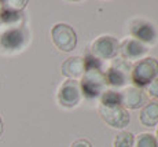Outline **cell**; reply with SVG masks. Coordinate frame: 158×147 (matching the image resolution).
<instances>
[{"label": "cell", "instance_id": "obj_15", "mask_svg": "<svg viewBox=\"0 0 158 147\" xmlns=\"http://www.w3.org/2000/svg\"><path fill=\"white\" fill-rule=\"evenodd\" d=\"M133 142H135V137L132 133L128 131H121L120 133L115 135L113 147H133Z\"/></svg>", "mask_w": 158, "mask_h": 147}, {"label": "cell", "instance_id": "obj_20", "mask_svg": "<svg viewBox=\"0 0 158 147\" xmlns=\"http://www.w3.org/2000/svg\"><path fill=\"white\" fill-rule=\"evenodd\" d=\"M3 129H4V125H3V120H2V117H0V136H2V133H3Z\"/></svg>", "mask_w": 158, "mask_h": 147}, {"label": "cell", "instance_id": "obj_4", "mask_svg": "<svg viewBox=\"0 0 158 147\" xmlns=\"http://www.w3.org/2000/svg\"><path fill=\"white\" fill-rule=\"evenodd\" d=\"M99 114L106 124L117 129L125 128L131 121L128 110L121 105H99Z\"/></svg>", "mask_w": 158, "mask_h": 147}, {"label": "cell", "instance_id": "obj_21", "mask_svg": "<svg viewBox=\"0 0 158 147\" xmlns=\"http://www.w3.org/2000/svg\"><path fill=\"white\" fill-rule=\"evenodd\" d=\"M2 13H3V2H0V25H2Z\"/></svg>", "mask_w": 158, "mask_h": 147}, {"label": "cell", "instance_id": "obj_13", "mask_svg": "<svg viewBox=\"0 0 158 147\" xmlns=\"http://www.w3.org/2000/svg\"><path fill=\"white\" fill-rule=\"evenodd\" d=\"M62 74L68 77L69 80H77V78L83 77L84 72H85V62L84 58L81 57H70L62 63L60 66Z\"/></svg>", "mask_w": 158, "mask_h": 147}, {"label": "cell", "instance_id": "obj_7", "mask_svg": "<svg viewBox=\"0 0 158 147\" xmlns=\"http://www.w3.org/2000/svg\"><path fill=\"white\" fill-rule=\"evenodd\" d=\"M28 37H29V35L25 27L14 26L0 35V45L4 50H8V51L19 50V48H22L26 44Z\"/></svg>", "mask_w": 158, "mask_h": 147}, {"label": "cell", "instance_id": "obj_19", "mask_svg": "<svg viewBox=\"0 0 158 147\" xmlns=\"http://www.w3.org/2000/svg\"><path fill=\"white\" fill-rule=\"evenodd\" d=\"M70 147H92V145L87 139H78L76 142H73V145Z\"/></svg>", "mask_w": 158, "mask_h": 147}, {"label": "cell", "instance_id": "obj_18", "mask_svg": "<svg viewBox=\"0 0 158 147\" xmlns=\"http://www.w3.org/2000/svg\"><path fill=\"white\" fill-rule=\"evenodd\" d=\"M146 91H147V94L150 95L151 98L158 99V76L146 87Z\"/></svg>", "mask_w": 158, "mask_h": 147}, {"label": "cell", "instance_id": "obj_6", "mask_svg": "<svg viewBox=\"0 0 158 147\" xmlns=\"http://www.w3.org/2000/svg\"><path fill=\"white\" fill-rule=\"evenodd\" d=\"M120 43L113 36H101L91 45V55L99 61L113 59L117 57Z\"/></svg>", "mask_w": 158, "mask_h": 147}, {"label": "cell", "instance_id": "obj_14", "mask_svg": "<svg viewBox=\"0 0 158 147\" xmlns=\"http://www.w3.org/2000/svg\"><path fill=\"white\" fill-rule=\"evenodd\" d=\"M139 120L144 127L151 128L158 125V100H150L148 103H146L140 111Z\"/></svg>", "mask_w": 158, "mask_h": 147}, {"label": "cell", "instance_id": "obj_2", "mask_svg": "<svg viewBox=\"0 0 158 147\" xmlns=\"http://www.w3.org/2000/svg\"><path fill=\"white\" fill-rule=\"evenodd\" d=\"M158 76V61L153 57L143 58L132 65L131 81L138 88H144Z\"/></svg>", "mask_w": 158, "mask_h": 147}, {"label": "cell", "instance_id": "obj_16", "mask_svg": "<svg viewBox=\"0 0 158 147\" xmlns=\"http://www.w3.org/2000/svg\"><path fill=\"white\" fill-rule=\"evenodd\" d=\"M135 147H158V142L154 135L144 132V133H140L136 137Z\"/></svg>", "mask_w": 158, "mask_h": 147}, {"label": "cell", "instance_id": "obj_9", "mask_svg": "<svg viewBox=\"0 0 158 147\" xmlns=\"http://www.w3.org/2000/svg\"><path fill=\"white\" fill-rule=\"evenodd\" d=\"M28 2H3V13H2V23L6 25H14L22 21L23 14L22 10L26 7Z\"/></svg>", "mask_w": 158, "mask_h": 147}, {"label": "cell", "instance_id": "obj_22", "mask_svg": "<svg viewBox=\"0 0 158 147\" xmlns=\"http://www.w3.org/2000/svg\"><path fill=\"white\" fill-rule=\"evenodd\" d=\"M156 135H157V136H156V139H157V142H158V127H157V132H156Z\"/></svg>", "mask_w": 158, "mask_h": 147}, {"label": "cell", "instance_id": "obj_12", "mask_svg": "<svg viewBox=\"0 0 158 147\" xmlns=\"http://www.w3.org/2000/svg\"><path fill=\"white\" fill-rule=\"evenodd\" d=\"M118 52L121 54L123 59H127V61L140 59L147 52V48L140 41L135 40V39H127V40H124L120 44Z\"/></svg>", "mask_w": 158, "mask_h": 147}, {"label": "cell", "instance_id": "obj_3", "mask_svg": "<svg viewBox=\"0 0 158 147\" xmlns=\"http://www.w3.org/2000/svg\"><path fill=\"white\" fill-rule=\"evenodd\" d=\"M131 72H132V65L129 61L117 58L111 62L107 72L105 73L107 84L113 87H124L131 81Z\"/></svg>", "mask_w": 158, "mask_h": 147}, {"label": "cell", "instance_id": "obj_1", "mask_svg": "<svg viewBox=\"0 0 158 147\" xmlns=\"http://www.w3.org/2000/svg\"><path fill=\"white\" fill-rule=\"evenodd\" d=\"M84 62H85V72L80 81L81 95L88 99H94L103 94V90L107 85V80L105 72L102 70V62L99 59L88 54L84 58Z\"/></svg>", "mask_w": 158, "mask_h": 147}, {"label": "cell", "instance_id": "obj_11", "mask_svg": "<svg viewBox=\"0 0 158 147\" xmlns=\"http://www.w3.org/2000/svg\"><path fill=\"white\" fill-rule=\"evenodd\" d=\"M121 106L127 110H136L146 103V96L143 91L138 87H128L120 92Z\"/></svg>", "mask_w": 158, "mask_h": 147}, {"label": "cell", "instance_id": "obj_8", "mask_svg": "<svg viewBox=\"0 0 158 147\" xmlns=\"http://www.w3.org/2000/svg\"><path fill=\"white\" fill-rule=\"evenodd\" d=\"M81 99L80 82L77 80H68L60 85L58 91V102L63 107H74Z\"/></svg>", "mask_w": 158, "mask_h": 147}, {"label": "cell", "instance_id": "obj_5", "mask_svg": "<svg viewBox=\"0 0 158 147\" xmlns=\"http://www.w3.org/2000/svg\"><path fill=\"white\" fill-rule=\"evenodd\" d=\"M51 37L58 50L70 52L77 45V35L68 23H56L51 30Z\"/></svg>", "mask_w": 158, "mask_h": 147}, {"label": "cell", "instance_id": "obj_10", "mask_svg": "<svg viewBox=\"0 0 158 147\" xmlns=\"http://www.w3.org/2000/svg\"><path fill=\"white\" fill-rule=\"evenodd\" d=\"M129 32L131 35L135 37V40L140 41L142 44L143 43H147V44H153L156 41V30L151 23L146 22L143 19H136L131 23L129 27Z\"/></svg>", "mask_w": 158, "mask_h": 147}, {"label": "cell", "instance_id": "obj_17", "mask_svg": "<svg viewBox=\"0 0 158 147\" xmlns=\"http://www.w3.org/2000/svg\"><path fill=\"white\" fill-rule=\"evenodd\" d=\"M101 105H121L120 92L105 91L101 96Z\"/></svg>", "mask_w": 158, "mask_h": 147}]
</instances>
